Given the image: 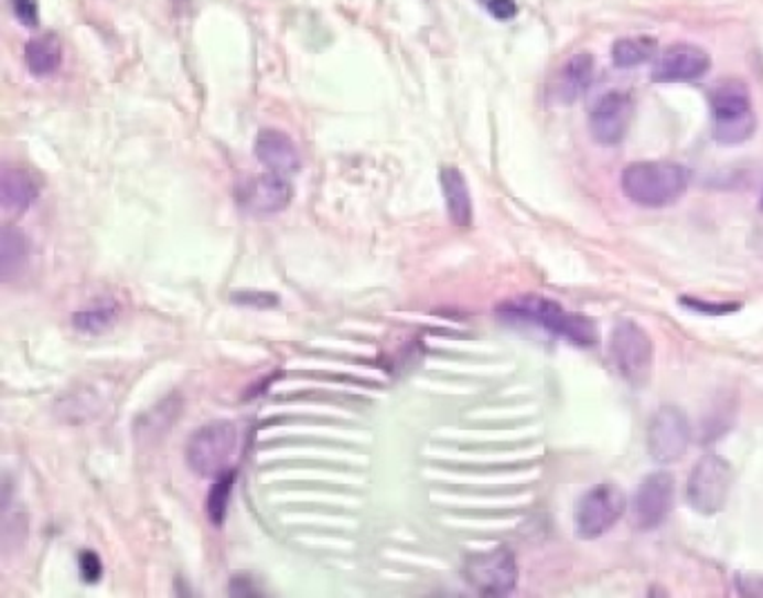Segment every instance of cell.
<instances>
[{
	"mask_svg": "<svg viewBox=\"0 0 763 598\" xmlns=\"http://www.w3.org/2000/svg\"><path fill=\"white\" fill-rule=\"evenodd\" d=\"M625 195L647 209L678 202L690 186V171L674 162H636L623 171Z\"/></svg>",
	"mask_w": 763,
	"mask_h": 598,
	"instance_id": "7a4b0ae2",
	"label": "cell"
},
{
	"mask_svg": "<svg viewBox=\"0 0 763 598\" xmlns=\"http://www.w3.org/2000/svg\"><path fill=\"white\" fill-rule=\"evenodd\" d=\"M291 197L293 189L289 180L269 171L238 186V204L243 206V211L258 217L282 213L291 204Z\"/></svg>",
	"mask_w": 763,
	"mask_h": 598,
	"instance_id": "7c38bea8",
	"label": "cell"
},
{
	"mask_svg": "<svg viewBox=\"0 0 763 598\" xmlns=\"http://www.w3.org/2000/svg\"><path fill=\"white\" fill-rule=\"evenodd\" d=\"M441 191L445 197V209L456 227H471L473 222V200H471V189L464 178V173L454 167H443L441 169Z\"/></svg>",
	"mask_w": 763,
	"mask_h": 598,
	"instance_id": "2e32d148",
	"label": "cell"
},
{
	"mask_svg": "<svg viewBox=\"0 0 763 598\" xmlns=\"http://www.w3.org/2000/svg\"><path fill=\"white\" fill-rule=\"evenodd\" d=\"M497 317L506 323H528L549 330L573 345L589 348L598 341V330L591 319L567 312L560 303L542 296H519L497 308Z\"/></svg>",
	"mask_w": 763,
	"mask_h": 598,
	"instance_id": "6da1fadb",
	"label": "cell"
},
{
	"mask_svg": "<svg viewBox=\"0 0 763 598\" xmlns=\"http://www.w3.org/2000/svg\"><path fill=\"white\" fill-rule=\"evenodd\" d=\"M593 79V56L589 52H578L571 56L554 77L549 95L556 104H573Z\"/></svg>",
	"mask_w": 763,
	"mask_h": 598,
	"instance_id": "9a60e30c",
	"label": "cell"
},
{
	"mask_svg": "<svg viewBox=\"0 0 763 598\" xmlns=\"http://www.w3.org/2000/svg\"><path fill=\"white\" fill-rule=\"evenodd\" d=\"M761 211H763V200H761Z\"/></svg>",
	"mask_w": 763,
	"mask_h": 598,
	"instance_id": "83f0119b",
	"label": "cell"
},
{
	"mask_svg": "<svg viewBox=\"0 0 763 598\" xmlns=\"http://www.w3.org/2000/svg\"><path fill=\"white\" fill-rule=\"evenodd\" d=\"M25 63L34 77H50L63 63V50L54 34H43L25 45Z\"/></svg>",
	"mask_w": 763,
	"mask_h": 598,
	"instance_id": "d6986e66",
	"label": "cell"
},
{
	"mask_svg": "<svg viewBox=\"0 0 763 598\" xmlns=\"http://www.w3.org/2000/svg\"><path fill=\"white\" fill-rule=\"evenodd\" d=\"M656 56V41L652 36L621 39L612 47V58L619 67H636Z\"/></svg>",
	"mask_w": 763,
	"mask_h": 598,
	"instance_id": "7402d4cb",
	"label": "cell"
},
{
	"mask_svg": "<svg viewBox=\"0 0 763 598\" xmlns=\"http://www.w3.org/2000/svg\"><path fill=\"white\" fill-rule=\"evenodd\" d=\"M712 135L723 146H739L754 135L756 117L750 93L741 82H723L710 95Z\"/></svg>",
	"mask_w": 763,
	"mask_h": 598,
	"instance_id": "3957f363",
	"label": "cell"
},
{
	"mask_svg": "<svg viewBox=\"0 0 763 598\" xmlns=\"http://www.w3.org/2000/svg\"><path fill=\"white\" fill-rule=\"evenodd\" d=\"M734 473L728 460L719 456H703L690 473L688 498L695 511L701 515H714L726 509Z\"/></svg>",
	"mask_w": 763,
	"mask_h": 598,
	"instance_id": "52a82bcc",
	"label": "cell"
},
{
	"mask_svg": "<svg viewBox=\"0 0 763 598\" xmlns=\"http://www.w3.org/2000/svg\"><path fill=\"white\" fill-rule=\"evenodd\" d=\"M232 303L238 308H254V310H271L280 306V298L269 291H236L232 293Z\"/></svg>",
	"mask_w": 763,
	"mask_h": 598,
	"instance_id": "603a6c76",
	"label": "cell"
},
{
	"mask_svg": "<svg viewBox=\"0 0 763 598\" xmlns=\"http://www.w3.org/2000/svg\"><path fill=\"white\" fill-rule=\"evenodd\" d=\"M649 456L660 464L678 462L690 446V421L683 410L663 406L652 419L647 435Z\"/></svg>",
	"mask_w": 763,
	"mask_h": 598,
	"instance_id": "9c48e42d",
	"label": "cell"
},
{
	"mask_svg": "<svg viewBox=\"0 0 763 598\" xmlns=\"http://www.w3.org/2000/svg\"><path fill=\"white\" fill-rule=\"evenodd\" d=\"M0 197H3V206L8 211L21 215L36 202L39 186L28 171L6 169L0 175Z\"/></svg>",
	"mask_w": 763,
	"mask_h": 598,
	"instance_id": "e0dca14e",
	"label": "cell"
},
{
	"mask_svg": "<svg viewBox=\"0 0 763 598\" xmlns=\"http://www.w3.org/2000/svg\"><path fill=\"white\" fill-rule=\"evenodd\" d=\"M28 258L30 245L25 234L12 227V224H6L3 234H0V276H3V280L10 282L12 278L21 276L28 267Z\"/></svg>",
	"mask_w": 763,
	"mask_h": 598,
	"instance_id": "ac0fdd59",
	"label": "cell"
},
{
	"mask_svg": "<svg viewBox=\"0 0 763 598\" xmlns=\"http://www.w3.org/2000/svg\"><path fill=\"white\" fill-rule=\"evenodd\" d=\"M710 54L692 43H674L665 47L652 70V82L656 84H683L697 82L710 70Z\"/></svg>",
	"mask_w": 763,
	"mask_h": 598,
	"instance_id": "30bf717a",
	"label": "cell"
},
{
	"mask_svg": "<svg viewBox=\"0 0 763 598\" xmlns=\"http://www.w3.org/2000/svg\"><path fill=\"white\" fill-rule=\"evenodd\" d=\"M117 314H119V308L115 301H101L88 310L76 312L72 317V325L82 334H104L106 330L115 325Z\"/></svg>",
	"mask_w": 763,
	"mask_h": 598,
	"instance_id": "44dd1931",
	"label": "cell"
},
{
	"mask_svg": "<svg viewBox=\"0 0 763 598\" xmlns=\"http://www.w3.org/2000/svg\"><path fill=\"white\" fill-rule=\"evenodd\" d=\"M256 158L269 173L289 178L300 171V153L293 139L273 128L260 130L256 137Z\"/></svg>",
	"mask_w": 763,
	"mask_h": 598,
	"instance_id": "5bb4252c",
	"label": "cell"
},
{
	"mask_svg": "<svg viewBox=\"0 0 763 598\" xmlns=\"http://www.w3.org/2000/svg\"><path fill=\"white\" fill-rule=\"evenodd\" d=\"M634 117V102L627 93H606L591 108L589 130L591 137L602 146H616L627 135Z\"/></svg>",
	"mask_w": 763,
	"mask_h": 598,
	"instance_id": "8fae6325",
	"label": "cell"
},
{
	"mask_svg": "<svg viewBox=\"0 0 763 598\" xmlns=\"http://www.w3.org/2000/svg\"><path fill=\"white\" fill-rule=\"evenodd\" d=\"M14 17L25 25V28H36L39 25V3L36 0H12Z\"/></svg>",
	"mask_w": 763,
	"mask_h": 598,
	"instance_id": "484cf974",
	"label": "cell"
},
{
	"mask_svg": "<svg viewBox=\"0 0 763 598\" xmlns=\"http://www.w3.org/2000/svg\"><path fill=\"white\" fill-rule=\"evenodd\" d=\"M627 509L625 493L604 482L589 489L576 506V534L584 541H595L612 530Z\"/></svg>",
	"mask_w": 763,
	"mask_h": 598,
	"instance_id": "5b68a950",
	"label": "cell"
},
{
	"mask_svg": "<svg viewBox=\"0 0 763 598\" xmlns=\"http://www.w3.org/2000/svg\"><path fill=\"white\" fill-rule=\"evenodd\" d=\"M238 448V428L232 421H211L191 435L186 464L200 478H215L228 469Z\"/></svg>",
	"mask_w": 763,
	"mask_h": 598,
	"instance_id": "277c9868",
	"label": "cell"
},
{
	"mask_svg": "<svg viewBox=\"0 0 763 598\" xmlns=\"http://www.w3.org/2000/svg\"><path fill=\"white\" fill-rule=\"evenodd\" d=\"M236 478H238V473L234 469H226L213 478V487H211L208 498H206V513H208V520L213 522L215 527L224 525Z\"/></svg>",
	"mask_w": 763,
	"mask_h": 598,
	"instance_id": "ffe728a7",
	"label": "cell"
},
{
	"mask_svg": "<svg viewBox=\"0 0 763 598\" xmlns=\"http://www.w3.org/2000/svg\"><path fill=\"white\" fill-rule=\"evenodd\" d=\"M79 572L86 583H97L104 574L101 558L95 552H82L79 554Z\"/></svg>",
	"mask_w": 763,
	"mask_h": 598,
	"instance_id": "cb8c5ba5",
	"label": "cell"
},
{
	"mask_svg": "<svg viewBox=\"0 0 763 598\" xmlns=\"http://www.w3.org/2000/svg\"><path fill=\"white\" fill-rule=\"evenodd\" d=\"M464 578L482 596H506L517 585L515 556L504 547L473 554L464 563Z\"/></svg>",
	"mask_w": 763,
	"mask_h": 598,
	"instance_id": "ba28073f",
	"label": "cell"
},
{
	"mask_svg": "<svg viewBox=\"0 0 763 598\" xmlns=\"http://www.w3.org/2000/svg\"><path fill=\"white\" fill-rule=\"evenodd\" d=\"M674 506V478L667 471L647 476L634 498V515L641 530L663 525Z\"/></svg>",
	"mask_w": 763,
	"mask_h": 598,
	"instance_id": "4fadbf2b",
	"label": "cell"
},
{
	"mask_svg": "<svg viewBox=\"0 0 763 598\" xmlns=\"http://www.w3.org/2000/svg\"><path fill=\"white\" fill-rule=\"evenodd\" d=\"M228 594L232 596H260L258 587L254 585L251 576H247V574H238L236 578H232V583H228Z\"/></svg>",
	"mask_w": 763,
	"mask_h": 598,
	"instance_id": "4316f807",
	"label": "cell"
},
{
	"mask_svg": "<svg viewBox=\"0 0 763 598\" xmlns=\"http://www.w3.org/2000/svg\"><path fill=\"white\" fill-rule=\"evenodd\" d=\"M480 3L488 10V14L502 23L513 21L517 17L515 0H480Z\"/></svg>",
	"mask_w": 763,
	"mask_h": 598,
	"instance_id": "d4e9b609",
	"label": "cell"
},
{
	"mask_svg": "<svg viewBox=\"0 0 763 598\" xmlns=\"http://www.w3.org/2000/svg\"><path fill=\"white\" fill-rule=\"evenodd\" d=\"M609 354L621 377L634 386H643L649 380L654 363V343L649 334L634 321H623L612 332Z\"/></svg>",
	"mask_w": 763,
	"mask_h": 598,
	"instance_id": "8992f818",
	"label": "cell"
}]
</instances>
